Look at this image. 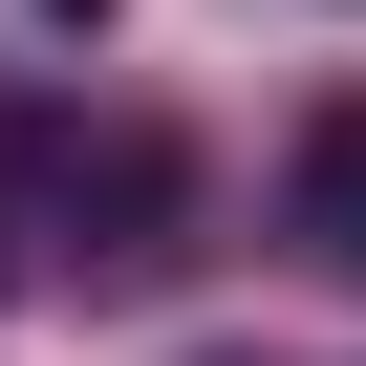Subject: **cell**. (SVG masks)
Wrapping results in <instances>:
<instances>
[{"instance_id": "6da1fadb", "label": "cell", "mask_w": 366, "mask_h": 366, "mask_svg": "<svg viewBox=\"0 0 366 366\" xmlns=\"http://www.w3.org/2000/svg\"><path fill=\"white\" fill-rule=\"evenodd\" d=\"M302 237L366 280V108H323V129H302Z\"/></svg>"}]
</instances>
